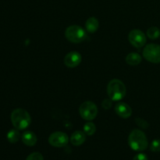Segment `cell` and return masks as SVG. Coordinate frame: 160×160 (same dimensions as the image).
Instances as JSON below:
<instances>
[{
  "label": "cell",
  "instance_id": "12",
  "mask_svg": "<svg viewBox=\"0 0 160 160\" xmlns=\"http://www.w3.org/2000/svg\"><path fill=\"white\" fill-rule=\"evenodd\" d=\"M37 141V136L32 131H26L22 135V142L27 146H34Z\"/></svg>",
  "mask_w": 160,
  "mask_h": 160
},
{
  "label": "cell",
  "instance_id": "3",
  "mask_svg": "<svg viewBox=\"0 0 160 160\" xmlns=\"http://www.w3.org/2000/svg\"><path fill=\"white\" fill-rule=\"evenodd\" d=\"M125 84L119 79H112L107 85V94L112 101H120L126 95Z\"/></svg>",
  "mask_w": 160,
  "mask_h": 160
},
{
  "label": "cell",
  "instance_id": "6",
  "mask_svg": "<svg viewBox=\"0 0 160 160\" xmlns=\"http://www.w3.org/2000/svg\"><path fill=\"white\" fill-rule=\"evenodd\" d=\"M144 58L152 63L160 62V45L156 44H148L143 49Z\"/></svg>",
  "mask_w": 160,
  "mask_h": 160
},
{
  "label": "cell",
  "instance_id": "9",
  "mask_svg": "<svg viewBox=\"0 0 160 160\" xmlns=\"http://www.w3.org/2000/svg\"><path fill=\"white\" fill-rule=\"evenodd\" d=\"M81 56L78 52H70L66 55L64 58V63L69 68L77 67L81 62Z\"/></svg>",
  "mask_w": 160,
  "mask_h": 160
},
{
  "label": "cell",
  "instance_id": "13",
  "mask_svg": "<svg viewBox=\"0 0 160 160\" xmlns=\"http://www.w3.org/2000/svg\"><path fill=\"white\" fill-rule=\"evenodd\" d=\"M86 30L89 33H95L96 32L97 30L99 27V22L95 17H90L87 20L85 23Z\"/></svg>",
  "mask_w": 160,
  "mask_h": 160
},
{
  "label": "cell",
  "instance_id": "10",
  "mask_svg": "<svg viewBox=\"0 0 160 160\" xmlns=\"http://www.w3.org/2000/svg\"><path fill=\"white\" fill-rule=\"evenodd\" d=\"M116 113L121 118L128 119L132 114V109L130 107L129 105L125 102H120L116 105L115 106Z\"/></svg>",
  "mask_w": 160,
  "mask_h": 160
},
{
  "label": "cell",
  "instance_id": "21",
  "mask_svg": "<svg viewBox=\"0 0 160 160\" xmlns=\"http://www.w3.org/2000/svg\"><path fill=\"white\" fill-rule=\"evenodd\" d=\"M133 160H148V159L145 153H139L134 156Z\"/></svg>",
  "mask_w": 160,
  "mask_h": 160
},
{
  "label": "cell",
  "instance_id": "22",
  "mask_svg": "<svg viewBox=\"0 0 160 160\" xmlns=\"http://www.w3.org/2000/svg\"><path fill=\"white\" fill-rule=\"evenodd\" d=\"M111 101H112L111 99H105L104 101L102 102V106L105 109H109V108L111 107V106H112Z\"/></svg>",
  "mask_w": 160,
  "mask_h": 160
},
{
  "label": "cell",
  "instance_id": "20",
  "mask_svg": "<svg viewBox=\"0 0 160 160\" xmlns=\"http://www.w3.org/2000/svg\"><path fill=\"white\" fill-rule=\"evenodd\" d=\"M135 121L137 122V123L139 125V126L141 127V128H148V123L145 121V120H142V119H141V118H138V119H136Z\"/></svg>",
  "mask_w": 160,
  "mask_h": 160
},
{
  "label": "cell",
  "instance_id": "7",
  "mask_svg": "<svg viewBox=\"0 0 160 160\" xmlns=\"http://www.w3.org/2000/svg\"><path fill=\"white\" fill-rule=\"evenodd\" d=\"M130 43L135 48H142L146 43V36L139 29L132 30L128 34Z\"/></svg>",
  "mask_w": 160,
  "mask_h": 160
},
{
  "label": "cell",
  "instance_id": "14",
  "mask_svg": "<svg viewBox=\"0 0 160 160\" xmlns=\"http://www.w3.org/2000/svg\"><path fill=\"white\" fill-rule=\"evenodd\" d=\"M142 60V58L138 53L131 52L127 56L126 62L127 63L131 66H137L139 63H141Z\"/></svg>",
  "mask_w": 160,
  "mask_h": 160
},
{
  "label": "cell",
  "instance_id": "11",
  "mask_svg": "<svg viewBox=\"0 0 160 160\" xmlns=\"http://www.w3.org/2000/svg\"><path fill=\"white\" fill-rule=\"evenodd\" d=\"M86 140V134L84 131H76L70 137V142L74 146H80L83 145Z\"/></svg>",
  "mask_w": 160,
  "mask_h": 160
},
{
  "label": "cell",
  "instance_id": "1",
  "mask_svg": "<svg viewBox=\"0 0 160 160\" xmlns=\"http://www.w3.org/2000/svg\"><path fill=\"white\" fill-rule=\"evenodd\" d=\"M128 144L134 151L142 152L147 149L148 142L146 135L142 131L138 129L133 130L128 137Z\"/></svg>",
  "mask_w": 160,
  "mask_h": 160
},
{
  "label": "cell",
  "instance_id": "18",
  "mask_svg": "<svg viewBox=\"0 0 160 160\" xmlns=\"http://www.w3.org/2000/svg\"><path fill=\"white\" fill-rule=\"evenodd\" d=\"M150 150L154 152H160V139H156L152 142L150 145Z\"/></svg>",
  "mask_w": 160,
  "mask_h": 160
},
{
  "label": "cell",
  "instance_id": "4",
  "mask_svg": "<svg viewBox=\"0 0 160 160\" xmlns=\"http://www.w3.org/2000/svg\"><path fill=\"white\" fill-rule=\"evenodd\" d=\"M66 38L72 43L78 44L84 42L87 38L86 31L81 27L72 25L68 27L65 31Z\"/></svg>",
  "mask_w": 160,
  "mask_h": 160
},
{
  "label": "cell",
  "instance_id": "17",
  "mask_svg": "<svg viewBox=\"0 0 160 160\" xmlns=\"http://www.w3.org/2000/svg\"><path fill=\"white\" fill-rule=\"evenodd\" d=\"M83 130H84V132L85 133L86 135L92 136L95 133V131H96V127H95V125L93 123H92V122H88V123L84 124Z\"/></svg>",
  "mask_w": 160,
  "mask_h": 160
},
{
  "label": "cell",
  "instance_id": "8",
  "mask_svg": "<svg viewBox=\"0 0 160 160\" xmlns=\"http://www.w3.org/2000/svg\"><path fill=\"white\" fill-rule=\"evenodd\" d=\"M69 142V138L66 133L56 131L52 133L48 138V143L53 147L62 148L66 146Z\"/></svg>",
  "mask_w": 160,
  "mask_h": 160
},
{
  "label": "cell",
  "instance_id": "15",
  "mask_svg": "<svg viewBox=\"0 0 160 160\" xmlns=\"http://www.w3.org/2000/svg\"><path fill=\"white\" fill-rule=\"evenodd\" d=\"M20 134L17 129H12L7 133V139L10 143H17L20 140Z\"/></svg>",
  "mask_w": 160,
  "mask_h": 160
},
{
  "label": "cell",
  "instance_id": "19",
  "mask_svg": "<svg viewBox=\"0 0 160 160\" xmlns=\"http://www.w3.org/2000/svg\"><path fill=\"white\" fill-rule=\"evenodd\" d=\"M26 160H44L43 156L40 152H33L27 157Z\"/></svg>",
  "mask_w": 160,
  "mask_h": 160
},
{
  "label": "cell",
  "instance_id": "16",
  "mask_svg": "<svg viewBox=\"0 0 160 160\" xmlns=\"http://www.w3.org/2000/svg\"><path fill=\"white\" fill-rule=\"evenodd\" d=\"M147 36L152 40L157 39L160 36V30L156 27H152L147 31Z\"/></svg>",
  "mask_w": 160,
  "mask_h": 160
},
{
  "label": "cell",
  "instance_id": "2",
  "mask_svg": "<svg viewBox=\"0 0 160 160\" xmlns=\"http://www.w3.org/2000/svg\"><path fill=\"white\" fill-rule=\"evenodd\" d=\"M11 121L16 129L24 130L31 123V116L27 110L19 108L14 109L11 113Z\"/></svg>",
  "mask_w": 160,
  "mask_h": 160
},
{
  "label": "cell",
  "instance_id": "5",
  "mask_svg": "<svg viewBox=\"0 0 160 160\" xmlns=\"http://www.w3.org/2000/svg\"><path fill=\"white\" fill-rule=\"evenodd\" d=\"M81 117L85 120H92L98 115V108L96 105L91 101H87L81 105L79 109Z\"/></svg>",
  "mask_w": 160,
  "mask_h": 160
}]
</instances>
